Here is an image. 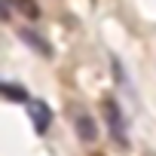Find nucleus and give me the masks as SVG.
Segmentation results:
<instances>
[{"label": "nucleus", "instance_id": "nucleus-2", "mask_svg": "<svg viewBox=\"0 0 156 156\" xmlns=\"http://www.w3.org/2000/svg\"><path fill=\"white\" fill-rule=\"evenodd\" d=\"M28 113H31L34 132H37V135H43V132L49 129V122H52V110H49V104H46V101L31 98V101H28Z\"/></svg>", "mask_w": 156, "mask_h": 156}, {"label": "nucleus", "instance_id": "nucleus-6", "mask_svg": "<svg viewBox=\"0 0 156 156\" xmlns=\"http://www.w3.org/2000/svg\"><path fill=\"white\" fill-rule=\"evenodd\" d=\"M12 6H16L22 16H28V19H37V16H40V6L34 3V0H12Z\"/></svg>", "mask_w": 156, "mask_h": 156}, {"label": "nucleus", "instance_id": "nucleus-4", "mask_svg": "<svg viewBox=\"0 0 156 156\" xmlns=\"http://www.w3.org/2000/svg\"><path fill=\"white\" fill-rule=\"evenodd\" d=\"M22 40H25L34 52H40V55H52V46H49V43H43V37H40V34H34V31H25V28H22Z\"/></svg>", "mask_w": 156, "mask_h": 156}, {"label": "nucleus", "instance_id": "nucleus-5", "mask_svg": "<svg viewBox=\"0 0 156 156\" xmlns=\"http://www.w3.org/2000/svg\"><path fill=\"white\" fill-rule=\"evenodd\" d=\"M0 92H3L9 101H31V98H28V89H22V86H16V83H3Z\"/></svg>", "mask_w": 156, "mask_h": 156}, {"label": "nucleus", "instance_id": "nucleus-1", "mask_svg": "<svg viewBox=\"0 0 156 156\" xmlns=\"http://www.w3.org/2000/svg\"><path fill=\"white\" fill-rule=\"evenodd\" d=\"M104 119H107V129H110V135H113V141L126 150L129 147V132H126V122H122V113H119V107H116V101H104Z\"/></svg>", "mask_w": 156, "mask_h": 156}, {"label": "nucleus", "instance_id": "nucleus-3", "mask_svg": "<svg viewBox=\"0 0 156 156\" xmlns=\"http://www.w3.org/2000/svg\"><path fill=\"white\" fill-rule=\"evenodd\" d=\"M70 119H73V129L80 135V141H86V144L95 141V122H92V116L83 107H70Z\"/></svg>", "mask_w": 156, "mask_h": 156}]
</instances>
